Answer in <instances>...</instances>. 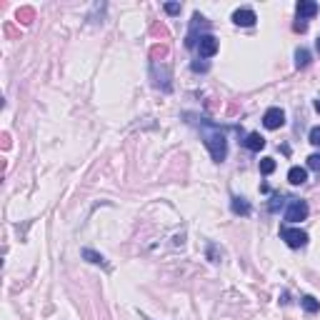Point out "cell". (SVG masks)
<instances>
[{
    "label": "cell",
    "instance_id": "cell-1",
    "mask_svg": "<svg viewBox=\"0 0 320 320\" xmlns=\"http://www.w3.org/2000/svg\"><path fill=\"white\" fill-rule=\"evenodd\" d=\"M203 138H205V148L210 153V158L215 163H223L228 155V140L225 135L215 128V125H203Z\"/></svg>",
    "mask_w": 320,
    "mask_h": 320
},
{
    "label": "cell",
    "instance_id": "cell-2",
    "mask_svg": "<svg viewBox=\"0 0 320 320\" xmlns=\"http://www.w3.org/2000/svg\"><path fill=\"white\" fill-rule=\"evenodd\" d=\"M280 238H283L290 248H303V245L308 243V233L300 230V228H290V225L280 228Z\"/></svg>",
    "mask_w": 320,
    "mask_h": 320
},
{
    "label": "cell",
    "instance_id": "cell-3",
    "mask_svg": "<svg viewBox=\"0 0 320 320\" xmlns=\"http://www.w3.org/2000/svg\"><path fill=\"white\" fill-rule=\"evenodd\" d=\"M308 213H310V208H308L305 200H290V205L285 210V220L288 223H300V220L308 218Z\"/></svg>",
    "mask_w": 320,
    "mask_h": 320
},
{
    "label": "cell",
    "instance_id": "cell-4",
    "mask_svg": "<svg viewBox=\"0 0 320 320\" xmlns=\"http://www.w3.org/2000/svg\"><path fill=\"white\" fill-rule=\"evenodd\" d=\"M263 125L268 130H278V128H283L285 125V113L280 110V108H268L265 115H263Z\"/></svg>",
    "mask_w": 320,
    "mask_h": 320
},
{
    "label": "cell",
    "instance_id": "cell-5",
    "mask_svg": "<svg viewBox=\"0 0 320 320\" xmlns=\"http://www.w3.org/2000/svg\"><path fill=\"white\" fill-rule=\"evenodd\" d=\"M198 53H200V58H213L218 53V38L215 35H200Z\"/></svg>",
    "mask_w": 320,
    "mask_h": 320
},
{
    "label": "cell",
    "instance_id": "cell-6",
    "mask_svg": "<svg viewBox=\"0 0 320 320\" xmlns=\"http://www.w3.org/2000/svg\"><path fill=\"white\" fill-rule=\"evenodd\" d=\"M255 13L250 10V8H240V10H235L233 13V23L235 25H240V28H250V25H255Z\"/></svg>",
    "mask_w": 320,
    "mask_h": 320
},
{
    "label": "cell",
    "instance_id": "cell-7",
    "mask_svg": "<svg viewBox=\"0 0 320 320\" xmlns=\"http://www.w3.org/2000/svg\"><path fill=\"white\" fill-rule=\"evenodd\" d=\"M313 15H318V3L315 0H300L298 3V18L305 20V18H313Z\"/></svg>",
    "mask_w": 320,
    "mask_h": 320
},
{
    "label": "cell",
    "instance_id": "cell-8",
    "mask_svg": "<svg viewBox=\"0 0 320 320\" xmlns=\"http://www.w3.org/2000/svg\"><path fill=\"white\" fill-rule=\"evenodd\" d=\"M288 180H290V185H303V183L308 180V170L300 168V165H293V168L288 170Z\"/></svg>",
    "mask_w": 320,
    "mask_h": 320
},
{
    "label": "cell",
    "instance_id": "cell-9",
    "mask_svg": "<svg viewBox=\"0 0 320 320\" xmlns=\"http://www.w3.org/2000/svg\"><path fill=\"white\" fill-rule=\"evenodd\" d=\"M245 148L253 150V153H258V150L265 148V138H263L260 133H248V138H245Z\"/></svg>",
    "mask_w": 320,
    "mask_h": 320
},
{
    "label": "cell",
    "instance_id": "cell-10",
    "mask_svg": "<svg viewBox=\"0 0 320 320\" xmlns=\"http://www.w3.org/2000/svg\"><path fill=\"white\" fill-rule=\"evenodd\" d=\"M230 208H233L235 215H250V205H248V200H245V198H233Z\"/></svg>",
    "mask_w": 320,
    "mask_h": 320
},
{
    "label": "cell",
    "instance_id": "cell-11",
    "mask_svg": "<svg viewBox=\"0 0 320 320\" xmlns=\"http://www.w3.org/2000/svg\"><path fill=\"white\" fill-rule=\"evenodd\" d=\"M168 53H170V50H168L165 43H160V45H153V48H150V58H153V63H163V60L168 58Z\"/></svg>",
    "mask_w": 320,
    "mask_h": 320
},
{
    "label": "cell",
    "instance_id": "cell-12",
    "mask_svg": "<svg viewBox=\"0 0 320 320\" xmlns=\"http://www.w3.org/2000/svg\"><path fill=\"white\" fill-rule=\"evenodd\" d=\"M83 258H85V260H90L93 265H105V258H103L100 253L90 250V248H83Z\"/></svg>",
    "mask_w": 320,
    "mask_h": 320
},
{
    "label": "cell",
    "instance_id": "cell-13",
    "mask_svg": "<svg viewBox=\"0 0 320 320\" xmlns=\"http://www.w3.org/2000/svg\"><path fill=\"white\" fill-rule=\"evenodd\" d=\"M300 305H303L305 313H318V310H320V303H318L313 295H305V298L300 300Z\"/></svg>",
    "mask_w": 320,
    "mask_h": 320
},
{
    "label": "cell",
    "instance_id": "cell-14",
    "mask_svg": "<svg viewBox=\"0 0 320 320\" xmlns=\"http://www.w3.org/2000/svg\"><path fill=\"white\" fill-rule=\"evenodd\" d=\"M295 65H298V68H308V65H310V53H308L305 48H298V53H295Z\"/></svg>",
    "mask_w": 320,
    "mask_h": 320
},
{
    "label": "cell",
    "instance_id": "cell-15",
    "mask_svg": "<svg viewBox=\"0 0 320 320\" xmlns=\"http://www.w3.org/2000/svg\"><path fill=\"white\" fill-rule=\"evenodd\" d=\"M33 18H35V10L33 8H20L18 10V23H33Z\"/></svg>",
    "mask_w": 320,
    "mask_h": 320
},
{
    "label": "cell",
    "instance_id": "cell-16",
    "mask_svg": "<svg viewBox=\"0 0 320 320\" xmlns=\"http://www.w3.org/2000/svg\"><path fill=\"white\" fill-rule=\"evenodd\" d=\"M275 170V158H263L260 160V173L263 175H270Z\"/></svg>",
    "mask_w": 320,
    "mask_h": 320
},
{
    "label": "cell",
    "instance_id": "cell-17",
    "mask_svg": "<svg viewBox=\"0 0 320 320\" xmlns=\"http://www.w3.org/2000/svg\"><path fill=\"white\" fill-rule=\"evenodd\" d=\"M308 168L320 170V153H315V155H310V158H308Z\"/></svg>",
    "mask_w": 320,
    "mask_h": 320
},
{
    "label": "cell",
    "instance_id": "cell-18",
    "mask_svg": "<svg viewBox=\"0 0 320 320\" xmlns=\"http://www.w3.org/2000/svg\"><path fill=\"white\" fill-rule=\"evenodd\" d=\"M308 138H310V143H313V145H320V125H318V128H313Z\"/></svg>",
    "mask_w": 320,
    "mask_h": 320
},
{
    "label": "cell",
    "instance_id": "cell-19",
    "mask_svg": "<svg viewBox=\"0 0 320 320\" xmlns=\"http://www.w3.org/2000/svg\"><path fill=\"white\" fill-rule=\"evenodd\" d=\"M165 13H168V15H178V13H180V5H178V3H165Z\"/></svg>",
    "mask_w": 320,
    "mask_h": 320
},
{
    "label": "cell",
    "instance_id": "cell-20",
    "mask_svg": "<svg viewBox=\"0 0 320 320\" xmlns=\"http://www.w3.org/2000/svg\"><path fill=\"white\" fill-rule=\"evenodd\" d=\"M293 28H295V33H305V30H308V23H305V20H300V18H298V23H295V25H293Z\"/></svg>",
    "mask_w": 320,
    "mask_h": 320
},
{
    "label": "cell",
    "instance_id": "cell-21",
    "mask_svg": "<svg viewBox=\"0 0 320 320\" xmlns=\"http://www.w3.org/2000/svg\"><path fill=\"white\" fill-rule=\"evenodd\" d=\"M193 70H195V73H198V70L205 73V70H208V63H193Z\"/></svg>",
    "mask_w": 320,
    "mask_h": 320
},
{
    "label": "cell",
    "instance_id": "cell-22",
    "mask_svg": "<svg viewBox=\"0 0 320 320\" xmlns=\"http://www.w3.org/2000/svg\"><path fill=\"white\" fill-rule=\"evenodd\" d=\"M315 110H318V113H320V98H318V100H315Z\"/></svg>",
    "mask_w": 320,
    "mask_h": 320
},
{
    "label": "cell",
    "instance_id": "cell-23",
    "mask_svg": "<svg viewBox=\"0 0 320 320\" xmlns=\"http://www.w3.org/2000/svg\"><path fill=\"white\" fill-rule=\"evenodd\" d=\"M315 45H318V50H320V38H318V43H315Z\"/></svg>",
    "mask_w": 320,
    "mask_h": 320
}]
</instances>
